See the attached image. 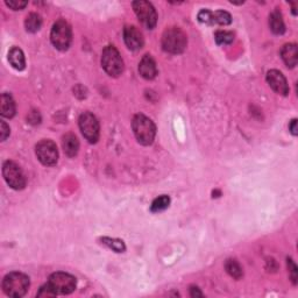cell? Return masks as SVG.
Masks as SVG:
<instances>
[{"mask_svg": "<svg viewBox=\"0 0 298 298\" xmlns=\"http://www.w3.org/2000/svg\"><path fill=\"white\" fill-rule=\"evenodd\" d=\"M132 128L138 142L143 146H151L154 142L156 135V127L149 118L143 115L134 116Z\"/></svg>", "mask_w": 298, "mask_h": 298, "instance_id": "obj_1", "label": "cell"}, {"mask_svg": "<svg viewBox=\"0 0 298 298\" xmlns=\"http://www.w3.org/2000/svg\"><path fill=\"white\" fill-rule=\"evenodd\" d=\"M29 277L23 273H10L3 281V290L7 296L20 298L27 293L29 289Z\"/></svg>", "mask_w": 298, "mask_h": 298, "instance_id": "obj_2", "label": "cell"}, {"mask_svg": "<svg viewBox=\"0 0 298 298\" xmlns=\"http://www.w3.org/2000/svg\"><path fill=\"white\" fill-rule=\"evenodd\" d=\"M188 39L185 33L177 27H170L162 35L163 50L170 54H181L187 48Z\"/></svg>", "mask_w": 298, "mask_h": 298, "instance_id": "obj_3", "label": "cell"}, {"mask_svg": "<svg viewBox=\"0 0 298 298\" xmlns=\"http://www.w3.org/2000/svg\"><path fill=\"white\" fill-rule=\"evenodd\" d=\"M50 40L56 49L62 51L68 49L72 41V32L67 21L63 19L56 21L51 28Z\"/></svg>", "mask_w": 298, "mask_h": 298, "instance_id": "obj_4", "label": "cell"}, {"mask_svg": "<svg viewBox=\"0 0 298 298\" xmlns=\"http://www.w3.org/2000/svg\"><path fill=\"white\" fill-rule=\"evenodd\" d=\"M102 65L105 71L111 77L120 76L124 71V61L116 47L107 46L103 50Z\"/></svg>", "mask_w": 298, "mask_h": 298, "instance_id": "obj_5", "label": "cell"}, {"mask_svg": "<svg viewBox=\"0 0 298 298\" xmlns=\"http://www.w3.org/2000/svg\"><path fill=\"white\" fill-rule=\"evenodd\" d=\"M47 284L56 295H69L76 289V278L70 274L59 271L50 275Z\"/></svg>", "mask_w": 298, "mask_h": 298, "instance_id": "obj_6", "label": "cell"}, {"mask_svg": "<svg viewBox=\"0 0 298 298\" xmlns=\"http://www.w3.org/2000/svg\"><path fill=\"white\" fill-rule=\"evenodd\" d=\"M3 175L6 183L14 190H23L26 187V178L20 166L12 161L3 164Z\"/></svg>", "mask_w": 298, "mask_h": 298, "instance_id": "obj_7", "label": "cell"}, {"mask_svg": "<svg viewBox=\"0 0 298 298\" xmlns=\"http://www.w3.org/2000/svg\"><path fill=\"white\" fill-rule=\"evenodd\" d=\"M80 129L87 141L90 143H96L99 139V122L92 113L84 112L82 113L78 120Z\"/></svg>", "mask_w": 298, "mask_h": 298, "instance_id": "obj_8", "label": "cell"}, {"mask_svg": "<svg viewBox=\"0 0 298 298\" xmlns=\"http://www.w3.org/2000/svg\"><path fill=\"white\" fill-rule=\"evenodd\" d=\"M133 10L143 26L148 29H153L157 23V14L154 6L151 3L139 0L133 3Z\"/></svg>", "mask_w": 298, "mask_h": 298, "instance_id": "obj_9", "label": "cell"}, {"mask_svg": "<svg viewBox=\"0 0 298 298\" xmlns=\"http://www.w3.org/2000/svg\"><path fill=\"white\" fill-rule=\"evenodd\" d=\"M35 153H36L38 159L42 164L51 166L58 163L59 161L58 147H56L55 142L50 141V140H42L41 142H39L36 144Z\"/></svg>", "mask_w": 298, "mask_h": 298, "instance_id": "obj_10", "label": "cell"}, {"mask_svg": "<svg viewBox=\"0 0 298 298\" xmlns=\"http://www.w3.org/2000/svg\"><path fill=\"white\" fill-rule=\"evenodd\" d=\"M198 20L208 25H230L232 23V16L229 12L216 11L211 12L209 10H201L198 13Z\"/></svg>", "mask_w": 298, "mask_h": 298, "instance_id": "obj_11", "label": "cell"}, {"mask_svg": "<svg viewBox=\"0 0 298 298\" xmlns=\"http://www.w3.org/2000/svg\"><path fill=\"white\" fill-rule=\"evenodd\" d=\"M267 82H268V84L276 94L282 96H287L289 94L287 78L278 70H270V71H268V73H267Z\"/></svg>", "mask_w": 298, "mask_h": 298, "instance_id": "obj_12", "label": "cell"}, {"mask_svg": "<svg viewBox=\"0 0 298 298\" xmlns=\"http://www.w3.org/2000/svg\"><path fill=\"white\" fill-rule=\"evenodd\" d=\"M124 40L131 50H139L143 46L142 33L135 26H127L124 29Z\"/></svg>", "mask_w": 298, "mask_h": 298, "instance_id": "obj_13", "label": "cell"}, {"mask_svg": "<svg viewBox=\"0 0 298 298\" xmlns=\"http://www.w3.org/2000/svg\"><path fill=\"white\" fill-rule=\"evenodd\" d=\"M139 72L144 80H154L157 74V68L154 59L151 55H144L139 64Z\"/></svg>", "mask_w": 298, "mask_h": 298, "instance_id": "obj_14", "label": "cell"}, {"mask_svg": "<svg viewBox=\"0 0 298 298\" xmlns=\"http://www.w3.org/2000/svg\"><path fill=\"white\" fill-rule=\"evenodd\" d=\"M281 56L288 68H295L298 62V51L295 43H288L281 50Z\"/></svg>", "mask_w": 298, "mask_h": 298, "instance_id": "obj_15", "label": "cell"}, {"mask_svg": "<svg viewBox=\"0 0 298 298\" xmlns=\"http://www.w3.org/2000/svg\"><path fill=\"white\" fill-rule=\"evenodd\" d=\"M62 146L65 154L69 157H73L77 155L78 149H80V142H78L76 135L72 133H68L62 139Z\"/></svg>", "mask_w": 298, "mask_h": 298, "instance_id": "obj_16", "label": "cell"}, {"mask_svg": "<svg viewBox=\"0 0 298 298\" xmlns=\"http://www.w3.org/2000/svg\"><path fill=\"white\" fill-rule=\"evenodd\" d=\"M8 61H10L12 67L16 70H19V71L24 70L26 67V60H25L24 51L17 47H13L10 50V52H8Z\"/></svg>", "mask_w": 298, "mask_h": 298, "instance_id": "obj_17", "label": "cell"}, {"mask_svg": "<svg viewBox=\"0 0 298 298\" xmlns=\"http://www.w3.org/2000/svg\"><path fill=\"white\" fill-rule=\"evenodd\" d=\"M15 103L10 95H2V103H0V113L4 118H13L15 116Z\"/></svg>", "mask_w": 298, "mask_h": 298, "instance_id": "obj_18", "label": "cell"}, {"mask_svg": "<svg viewBox=\"0 0 298 298\" xmlns=\"http://www.w3.org/2000/svg\"><path fill=\"white\" fill-rule=\"evenodd\" d=\"M269 26L271 32L276 35H282L286 32V25H284L282 14L278 11H275L269 16Z\"/></svg>", "mask_w": 298, "mask_h": 298, "instance_id": "obj_19", "label": "cell"}, {"mask_svg": "<svg viewBox=\"0 0 298 298\" xmlns=\"http://www.w3.org/2000/svg\"><path fill=\"white\" fill-rule=\"evenodd\" d=\"M41 26H42V19L40 15L36 14V13H30V14L26 17L25 27L27 32L36 33L38 30H40Z\"/></svg>", "mask_w": 298, "mask_h": 298, "instance_id": "obj_20", "label": "cell"}, {"mask_svg": "<svg viewBox=\"0 0 298 298\" xmlns=\"http://www.w3.org/2000/svg\"><path fill=\"white\" fill-rule=\"evenodd\" d=\"M225 268L227 270V273H229L233 278L240 280L241 277H243V275H244L243 268H241L240 265L235 260H227Z\"/></svg>", "mask_w": 298, "mask_h": 298, "instance_id": "obj_21", "label": "cell"}, {"mask_svg": "<svg viewBox=\"0 0 298 298\" xmlns=\"http://www.w3.org/2000/svg\"><path fill=\"white\" fill-rule=\"evenodd\" d=\"M169 204H170V198L168 196H165V195L160 196V197H157L154 201H153L151 210H152V212L164 211V210L169 207Z\"/></svg>", "mask_w": 298, "mask_h": 298, "instance_id": "obj_22", "label": "cell"}, {"mask_svg": "<svg viewBox=\"0 0 298 298\" xmlns=\"http://www.w3.org/2000/svg\"><path fill=\"white\" fill-rule=\"evenodd\" d=\"M102 241H103L104 245H106L108 248L113 249V251L117 252V253L125 252L126 247H125L124 241L118 240V239H111V238H103Z\"/></svg>", "mask_w": 298, "mask_h": 298, "instance_id": "obj_23", "label": "cell"}, {"mask_svg": "<svg viewBox=\"0 0 298 298\" xmlns=\"http://www.w3.org/2000/svg\"><path fill=\"white\" fill-rule=\"evenodd\" d=\"M214 38L218 45H230L234 40V34L226 30H218Z\"/></svg>", "mask_w": 298, "mask_h": 298, "instance_id": "obj_24", "label": "cell"}, {"mask_svg": "<svg viewBox=\"0 0 298 298\" xmlns=\"http://www.w3.org/2000/svg\"><path fill=\"white\" fill-rule=\"evenodd\" d=\"M6 5L13 11H20L27 6V2H21V0H11V2H6Z\"/></svg>", "mask_w": 298, "mask_h": 298, "instance_id": "obj_25", "label": "cell"}, {"mask_svg": "<svg viewBox=\"0 0 298 298\" xmlns=\"http://www.w3.org/2000/svg\"><path fill=\"white\" fill-rule=\"evenodd\" d=\"M288 268H289V270H290V276H291L293 284H296V282H297V267L295 265V262H293L291 258H288Z\"/></svg>", "mask_w": 298, "mask_h": 298, "instance_id": "obj_26", "label": "cell"}, {"mask_svg": "<svg viewBox=\"0 0 298 298\" xmlns=\"http://www.w3.org/2000/svg\"><path fill=\"white\" fill-rule=\"evenodd\" d=\"M56 296V293L51 290V288L46 284V286L41 287L40 291L38 292V297H54Z\"/></svg>", "mask_w": 298, "mask_h": 298, "instance_id": "obj_27", "label": "cell"}, {"mask_svg": "<svg viewBox=\"0 0 298 298\" xmlns=\"http://www.w3.org/2000/svg\"><path fill=\"white\" fill-rule=\"evenodd\" d=\"M10 127L6 125L5 121L0 122V137H2V141H5V140L10 137Z\"/></svg>", "mask_w": 298, "mask_h": 298, "instance_id": "obj_28", "label": "cell"}, {"mask_svg": "<svg viewBox=\"0 0 298 298\" xmlns=\"http://www.w3.org/2000/svg\"><path fill=\"white\" fill-rule=\"evenodd\" d=\"M289 129H290V132H291V134L292 135H296L298 134V128H297V120L296 119H293L292 121H291V124L289 125Z\"/></svg>", "mask_w": 298, "mask_h": 298, "instance_id": "obj_29", "label": "cell"}, {"mask_svg": "<svg viewBox=\"0 0 298 298\" xmlns=\"http://www.w3.org/2000/svg\"><path fill=\"white\" fill-rule=\"evenodd\" d=\"M190 295H191V297H203V293L200 292L199 289L195 288V287H192L190 289Z\"/></svg>", "mask_w": 298, "mask_h": 298, "instance_id": "obj_30", "label": "cell"}]
</instances>
